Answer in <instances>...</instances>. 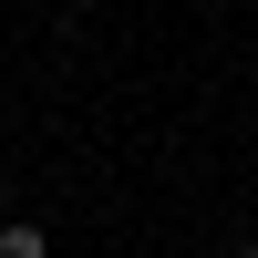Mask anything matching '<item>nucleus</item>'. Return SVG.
I'll return each instance as SVG.
<instances>
[{"mask_svg": "<svg viewBox=\"0 0 258 258\" xmlns=\"http://www.w3.org/2000/svg\"><path fill=\"white\" fill-rule=\"evenodd\" d=\"M0 258H52V238L41 227H0Z\"/></svg>", "mask_w": 258, "mask_h": 258, "instance_id": "nucleus-1", "label": "nucleus"}, {"mask_svg": "<svg viewBox=\"0 0 258 258\" xmlns=\"http://www.w3.org/2000/svg\"><path fill=\"white\" fill-rule=\"evenodd\" d=\"M227 258H258V248H227Z\"/></svg>", "mask_w": 258, "mask_h": 258, "instance_id": "nucleus-2", "label": "nucleus"}]
</instances>
